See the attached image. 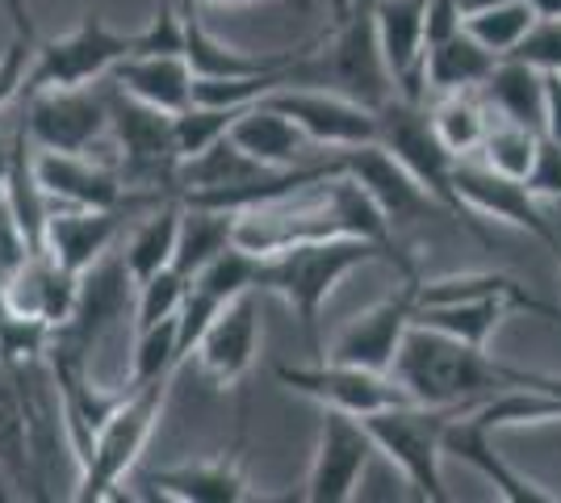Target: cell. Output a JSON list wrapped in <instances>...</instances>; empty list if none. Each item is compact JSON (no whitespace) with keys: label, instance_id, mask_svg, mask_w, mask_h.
<instances>
[{"label":"cell","instance_id":"obj_1","mask_svg":"<svg viewBox=\"0 0 561 503\" xmlns=\"http://www.w3.org/2000/svg\"><path fill=\"white\" fill-rule=\"evenodd\" d=\"M374 261H394L407 264L411 256H402V248H386V243L360 240V236H323V240H302L289 243L280 252H268L260 264V289L277 294L280 302L294 311L298 328H302L306 344L319 353V315L328 307V298L335 286L365 268Z\"/></svg>","mask_w":561,"mask_h":503},{"label":"cell","instance_id":"obj_2","mask_svg":"<svg viewBox=\"0 0 561 503\" xmlns=\"http://www.w3.org/2000/svg\"><path fill=\"white\" fill-rule=\"evenodd\" d=\"M390 374L407 399L423 408H473L512 386V365L423 323H411Z\"/></svg>","mask_w":561,"mask_h":503},{"label":"cell","instance_id":"obj_3","mask_svg":"<svg viewBox=\"0 0 561 503\" xmlns=\"http://www.w3.org/2000/svg\"><path fill=\"white\" fill-rule=\"evenodd\" d=\"M176 374H181V369H168L160 378L126 386V395H122V403L114 408V415L96 432L93 454H89V461H84L80 475H76L71 500L96 503V500L117 495V482L135 470V461H139V454L147 449V441H151V432L160 424V415H164L168 390L176 382Z\"/></svg>","mask_w":561,"mask_h":503},{"label":"cell","instance_id":"obj_4","mask_svg":"<svg viewBox=\"0 0 561 503\" xmlns=\"http://www.w3.org/2000/svg\"><path fill=\"white\" fill-rule=\"evenodd\" d=\"M466 408H423V403H394L374 415H360L365 428L374 436L377 454H386L407 482L415 487L420 500L448 503L440 457H445V428L453 415Z\"/></svg>","mask_w":561,"mask_h":503},{"label":"cell","instance_id":"obj_5","mask_svg":"<svg viewBox=\"0 0 561 503\" xmlns=\"http://www.w3.org/2000/svg\"><path fill=\"white\" fill-rule=\"evenodd\" d=\"M135 50H139V30L122 34V30H110L96 13H84L71 34L38 43L25 96L38 89H84L96 80H110V72Z\"/></svg>","mask_w":561,"mask_h":503},{"label":"cell","instance_id":"obj_6","mask_svg":"<svg viewBox=\"0 0 561 503\" xmlns=\"http://www.w3.org/2000/svg\"><path fill=\"white\" fill-rule=\"evenodd\" d=\"M377 122H381L377 144L390 147L398 160L415 172V181H420L423 190L440 202V210L461 215L469 222V231L486 240L482 222L469 215L466 202H461L457 190H453V164H457V160H453V156H448V147L436 139L432 118H427V105H423V101H407V96L394 93L381 110H377Z\"/></svg>","mask_w":561,"mask_h":503},{"label":"cell","instance_id":"obj_7","mask_svg":"<svg viewBox=\"0 0 561 503\" xmlns=\"http://www.w3.org/2000/svg\"><path fill=\"white\" fill-rule=\"evenodd\" d=\"M135 277L122 261V252H105L93 268L80 273L76 286V302H71L68 319L59 328H50V353H71V357L93 361L96 344L117 328V319L135 311Z\"/></svg>","mask_w":561,"mask_h":503},{"label":"cell","instance_id":"obj_8","mask_svg":"<svg viewBox=\"0 0 561 503\" xmlns=\"http://www.w3.org/2000/svg\"><path fill=\"white\" fill-rule=\"evenodd\" d=\"M420 268L415 261L398 264V286L374 302L365 315H356L344 332L335 335V344L328 348V361H344V365H360V369H374V374H390L402 340L415 323L420 311Z\"/></svg>","mask_w":561,"mask_h":503},{"label":"cell","instance_id":"obj_9","mask_svg":"<svg viewBox=\"0 0 561 503\" xmlns=\"http://www.w3.org/2000/svg\"><path fill=\"white\" fill-rule=\"evenodd\" d=\"M277 382L294 395H302L319 408L348 411V415H374L394 403H411L407 390L394 382V374H374L360 365H344V361L319 357L314 365H273Z\"/></svg>","mask_w":561,"mask_h":503},{"label":"cell","instance_id":"obj_10","mask_svg":"<svg viewBox=\"0 0 561 503\" xmlns=\"http://www.w3.org/2000/svg\"><path fill=\"white\" fill-rule=\"evenodd\" d=\"M273 110H280L285 118H294L306 130V139L323 151H344V147L377 144L381 122L377 110L352 101L344 93L331 89H310V84H285L264 96Z\"/></svg>","mask_w":561,"mask_h":503},{"label":"cell","instance_id":"obj_11","mask_svg":"<svg viewBox=\"0 0 561 503\" xmlns=\"http://www.w3.org/2000/svg\"><path fill=\"white\" fill-rule=\"evenodd\" d=\"M25 130L38 151H89L110 130V89H38L25 96Z\"/></svg>","mask_w":561,"mask_h":503},{"label":"cell","instance_id":"obj_12","mask_svg":"<svg viewBox=\"0 0 561 503\" xmlns=\"http://www.w3.org/2000/svg\"><path fill=\"white\" fill-rule=\"evenodd\" d=\"M453 190L466 202V210L478 222L482 218H503L519 231H528L533 240H540L553 256L561 261V236L553 231V222L540 210V197L524 181H512V176H499L482 160H457L453 164Z\"/></svg>","mask_w":561,"mask_h":503},{"label":"cell","instance_id":"obj_13","mask_svg":"<svg viewBox=\"0 0 561 503\" xmlns=\"http://www.w3.org/2000/svg\"><path fill=\"white\" fill-rule=\"evenodd\" d=\"M377 454L374 436L360 415L323 408V428H319V449L310 461L306 479V500L310 503H348L356 487L369 470V457Z\"/></svg>","mask_w":561,"mask_h":503},{"label":"cell","instance_id":"obj_14","mask_svg":"<svg viewBox=\"0 0 561 503\" xmlns=\"http://www.w3.org/2000/svg\"><path fill=\"white\" fill-rule=\"evenodd\" d=\"M331 156L340 160V172H348L352 181L374 197V206L386 215V222H390L394 231L440 206L390 147L360 144V147H344V151H331Z\"/></svg>","mask_w":561,"mask_h":503},{"label":"cell","instance_id":"obj_15","mask_svg":"<svg viewBox=\"0 0 561 503\" xmlns=\"http://www.w3.org/2000/svg\"><path fill=\"white\" fill-rule=\"evenodd\" d=\"M260 294L264 289H248L231 298L197 340L193 357L214 386H239L248 378L260 353Z\"/></svg>","mask_w":561,"mask_h":503},{"label":"cell","instance_id":"obj_16","mask_svg":"<svg viewBox=\"0 0 561 503\" xmlns=\"http://www.w3.org/2000/svg\"><path fill=\"white\" fill-rule=\"evenodd\" d=\"M34 172L50 197V206H89V210H126L130 190L122 172L93 164L84 151H38L34 147Z\"/></svg>","mask_w":561,"mask_h":503},{"label":"cell","instance_id":"obj_17","mask_svg":"<svg viewBox=\"0 0 561 503\" xmlns=\"http://www.w3.org/2000/svg\"><path fill=\"white\" fill-rule=\"evenodd\" d=\"M494 432L499 428L482 415V403H473V408H466L461 415L448 420L445 454L457 457V461H466V466H473V470L491 482L507 503H558L553 491H545V487H537L533 479H524L519 470H512V466L499 457V449H494Z\"/></svg>","mask_w":561,"mask_h":503},{"label":"cell","instance_id":"obj_18","mask_svg":"<svg viewBox=\"0 0 561 503\" xmlns=\"http://www.w3.org/2000/svg\"><path fill=\"white\" fill-rule=\"evenodd\" d=\"M377 47L398 96L423 101V55H427V0H377Z\"/></svg>","mask_w":561,"mask_h":503},{"label":"cell","instance_id":"obj_19","mask_svg":"<svg viewBox=\"0 0 561 503\" xmlns=\"http://www.w3.org/2000/svg\"><path fill=\"white\" fill-rule=\"evenodd\" d=\"M142 482L151 487V495L176 503H239L252 500V482L243 470V432L239 445L210 461H185V466H164V470H147Z\"/></svg>","mask_w":561,"mask_h":503},{"label":"cell","instance_id":"obj_20","mask_svg":"<svg viewBox=\"0 0 561 503\" xmlns=\"http://www.w3.org/2000/svg\"><path fill=\"white\" fill-rule=\"evenodd\" d=\"M181 25H185V59L193 68V80H252V76L277 72L285 64L302 59L306 50L314 47V38L294 50L280 55H248V50L227 47L222 38H214L210 30L202 25V18L193 13V0H181Z\"/></svg>","mask_w":561,"mask_h":503},{"label":"cell","instance_id":"obj_21","mask_svg":"<svg viewBox=\"0 0 561 503\" xmlns=\"http://www.w3.org/2000/svg\"><path fill=\"white\" fill-rule=\"evenodd\" d=\"M117 231H122V210H89V206H50L47 231H43V248L68 273H84L93 268L110 248H114Z\"/></svg>","mask_w":561,"mask_h":503},{"label":"cell","instance_id":"obj_22","mask_svg":"<svg viewBox=\"0 0 561 503\" xmlns=\"http://www.w3.org/2000/svg\"><path fill=\"white\" fill-rule=\"evenodd\" d=\"M76 286L80 277L68 273L64 264L50 256L47 248L43 252H30L18 273L4 282V294H9V307L25 319H38L47 328H59L68 319L71 302H76Z\"/></svg>","mask_w":561,"mask_h":503},{"label":"cell","instance_id":"obj_23","mask_svg":"<svg viewBox=\"0 0 561 503\" xmlns=\"http://www.w3.org/2000/svg\"><path fill=\"white\" fill-rule=\"evenodd\" d=\"M231 144L239 151H248L256 164H264L268 172H280V168H298L306 164V151H310V139L306 130L294 118H285L280 110H273L264 96L243 105V114L234 118V126L227 130Z\"/></svg>","mask_w":561,"mask_h":503},{"label":"cell","instance_id":"obj_24","mask_svg":"<svg viewBox=\"0 0 561 503\" xmlns=\"http://www.w3.org/2000/svg\"><path fill=\"white\" fill-rule=\"evenodd\" d=\"M122 93L139 96L164 114H185L193 105V68L185 50H160V55H126L110 72Z\"/></svg>","mask_w":561,"mask_h":503},{"label":"cell","instance_id":"obj_25","mask_svg":"<svg viewBox=\"0 0 561 503\" xmlns=\"http://www.w3.org/2000/svg\"><path fill=\"white\" fill-rule=\"evenodd\" d=\"M499 55L486 50L478 38H469L466 25L457 34H448L440 43H432L423 55V101L445 93H466V89H482L486 76L494 72Z\"/></svg>","mask_w":561,"mask_h":503},{"label":"cell","instance_id":"obj_26","mask_svg":"<svg viewBox=\"0 0 561 503\" xmlns=\"http://www.w3.org/2000/svg\"><path fill=\"white\" fill-rule=\"evenodd\" d=\"M478 93L486 96L494 118H512L519 126H533V130L545 135V72L540 68L503 55Z\"/></svg>","mask_w":561,"mask_h":503},{"label":"cell","instance_id":"obj_27","mask_svg":"<svg viewBox=\"0 0 561 503\" xmlns=\"http://www.w3.org/2000/svg\"><path fill=\"white\" fill-rule=\"evenodd\" d=\"M512 311H524V307L507 294H478V298H457V302H427L415 311V323L457 335L473 348H486L491 335L499 332V323Z\"/></svg>","mask_w":561,"mask_h":503},{"label":"cell","instance_id":"obj_28","mask_svg":"<svg viewBox=\"0 0 561 503\" xmlns=\"http://www.w3.org/2000/svg\"><path fill=\"white\" fill-rule=\"evenodd\" d=\"M260 176H268V168L256 164L248 151H239L231 144V135H222L218 144H210L206 151H197V156H185L176 164L172 193L188 197V193L234 190V185H248V181H260Z\"/></svg>","mask_w":561,"mask_h":503},{"label":"cell","instance_id":"obj_29","mask_svg":"<svg viewBox=\"0 0 561 503\" xmlns=\"http://www.w3.org/2000/svg\"><path fill=\"white\" fill-rule=\"evenodd\" d=\"M0 475L22 495L38 500V475H34V449H30V424H25L22 386L9 365H0Z\"/></svg>","mask_w":561,"mask_h":503},{"label":"cell","instance_id":"obj_30","mask_svg":"<svg viewBox=\"0 0 561 503\" xmlns=\"http://www.w3.org/2000/svg\"><path fill=\"white\" fill-rule=\"evenodd\" d=\"M181 215H185V202H181V197H164V202L130 231V240L122 248V261L130 268L135 286H142L147 277H156L160 268L172 264V256H176V236H181Z\"/></svg>","mask_w":561,"mask_h":503},{"label":"cell","instance_id":"obj_31","mask_svg":"<svg viewBox=\"0 0 561 503\" xmlns=\"http://www.w3.org/2000/svg\"><path fill=\"white\" fill-rule=\"evenodd\" d=\"M427 118H432L436 139L448 147V156L466 160V156H478V147H482V139H486V130H491L494 122V110L486 105V96L478 93V89H466V93L436 96Z\"/></svg>","mask_w":561,"mask_h":503},{"label":"cell","instance_id":"obj_32","mask_svg":"<svg viewBox=\"0 0 561 503\" xmlns=\"http://www.w3.org/2000/svg\"><path fill=\"white\" fill-rule=\"evenodd\" d=\"M234 222H239V215H231V210H214V206H185L172 264H176L185 277L202 273V268H206L218 252H227V248L234 243Z\"/></svg>","mask_w":561,"mask_h":503},{"label":"cell","instance_id":"obj_33","mask_svg":"<svg viewBox=\"0 0 561 503\" xmlns=\"http://www.w3.org/2000/svg\"><path fill=\"white\" fill-rule=\"evenodd\" d=\"M537 151H540V130L519 126L512 118H494L482 147H478V160L491 168V172H499V176L528 181L533 168H537Z\"/></svg>","mask_w":561,"mask_h":503},{"label":"cell","instance_id":"obj_34","mask_svg":"<svg viewBox=\"0 0 561 503\" xmlns=\"http://www.w3.org/2000/svg\"><path fill=\"white\" fill-rule=\"evenodd\" d=\"M461 25H466L469 38H478L482 47L494 50V55L503 59V55H512V50L524 43V34L537 25V13H533L528 0H503V4L482 9V13H469Z\"/></svg>","mask_w":561,"mask_h":503},{"label":"cell","instance_id":"obj_35","mask_svg":"<svg viewBox=\"0 0 561 503\" xmlns=\"http://www.w3.org/2000/svg\"><path fill=\"white\" fill-rule=\"evenodd\" d=\"M181 315L160 319L151 328L135 332V361H130V382H147V378H160L168 369H181Z\"/></svg>","mask_w":561,"mask_h":503},{"label":"cell","instance_id":"obj_36","mask_svg":"<svg viewBox=\"0 0 561 503\" xmlns=\"http://www.w3.org/2000/svg\"><path fill=\"white\" fill-rule=\"evenodd\" d=\"M188 282L176 264H168L160 268L156 277H147L135 294V332L139 328H151V323H160V319H172V315H181L185 307V294H188Z\"/></svg>","mask_w":561,"mask_h":503},{"label":"cell","instance_id":"obj_37","mask_svg":"<svg viewBox=\"0 0 561 503\" xmlns=\"http://www.w3.org/2000/svg\"><path fill=\"white\" fill-rule=\"evenodd\" d=\"M512 59H524L540 72H561V18H537L524 43L512 50Z\"/></svg>","mask_w":561,"mask_h":503},{"label":"cell","instance_id":"obj_38","mask_svg":"<svg viewBox=\"0 0 561 503\" xmlns=\"http://www.w3.org/2000/svg\"><path fill=\"white\" fill-rule=\"evenodd\" d=\"M537 197H549V202H561V144L540 135V151H537V168L533 176L524 181Z\"/></svg>","mask_w":561,"mask_h":503},{"label":"cell","instance_id":"obj_39","mask_svg":"<svg viewBox=\"0 0 561 503\" xmlns=\"http://www.w3.org/2000/svg\"><path fill=\"white\" fill-rule=\"evenodd\" d=\"M25 256H30V243H25L22 227H18V218L9 210V197L0 190V282H9Z\"/></svg>","mask_w":561,"mask_h":503},{"label":"cell","instance_id":"obj_40","mask_svg":"<svg viewBox=\"0 0 561 503\" xmlns=\"http://www.w3.org/2000/svg\"><path fill=\"white\" fill-rule=\"evenodd\" d=\"M545 135L561 144V72H545Z\"/></svg>","mask_w":561,"mask_h":503},{"label":"cell","instance_id":"obj_41","mask_svg":"<svg viewBox=\"0 0 561 503\" xmlns=\"http://www.w3.org/2000/svg\"><path fill=\"white\" fill-rule=\"evenodd\" d=\"M512 386H537V390H545V395L561 399L558 374H537V369H519V365H512Z\"/></svg>","mask_w":561,"mask_h":503},{"label":"cell","instance_id":"obj_42","mask_svg":"<svg viewBox=\"0 0 561 503\" xmlns=\"http://www.w3.org/2000/svg\"><path fill=\"white\" fill-rule=\"evenodd\" d=\"M328 9H331V25H340V22H348L352 18L356 0H328Z\"/></svg>","mask_w":561,"mask_h":503},{"label":"cell","instance_id":"obj_43","mask_svg":"<svg viewBox=\"0 0 561 503\" xmlns=\"http://www.w3.org/2000/svg\"><path fill=\"white\" fill-rule=\"evenodd\" d=\"M537 18H561V0H528Z\"/></svg>","mask_w":561,"mask_h":503},{"label":"cell","instance_id":"obj_44","mask_svg":"<svg viewBox=\"0 0 561 503\" xmlns=\"http://www.w3.org/2000/svg\"><path fill=\"white\" fill-rule=\"evenodd\" d=\"M491 4H503V0H457L461 18H469V13H482V9H491Z\"/></svg>","mask_w":561,"mask_h":503},{"label":"cell","instance_id":"obj_45","mask_svg":"<svg viewBox=\"0 0 561 503\" xmlns=\"http://www.w3.org/2000/svg\"><path fill=\"white\" fill-rule=\"evenodd\" d=\"M206 4H256V0H206ZM273 4H289V9H306V0H273Z\"/></svg>","mask_w":561,"mask_h":503},{"label":"cell","instance_id":"obj_46","mask_svg":"<svg viewBox=\"0 0 561 503\" xmlns=\"http://www.w3.org/2000/svg\"><path fill=\"white\" fill-rule=\"evenodd\" d=\"M181 9V0H156V13H176Z\"/></svg>","mask_w":561,"mask_h":503},{"label":"cell","instance_id":"obj_47","mask_svg":"<svg viewBox=\"0 0 561 503\" xmlns=\"http://www.w3.org/2000/svg\"><path fill=\"white\" fill-rule=\"evenodd\" d=\"M558 264H561V261H558Z\"/></svg>","mask_w":561,"mask_h":503}]
</instances>
